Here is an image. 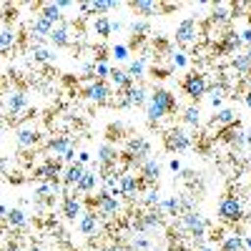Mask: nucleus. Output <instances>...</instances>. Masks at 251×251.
<instances>
[{
	"mask_svg": "<svg viewBox=\"0 0 251 251\" xmlns=\"http://www.w3.org/2000/svg\"><path fill=\"white\" fill-rule=\"evenodd\" d=\"M25 106H28V96H25L23 91H13V93H8V103H5L8 116H18Z\"/></svg>",
	"mask_w": 251,
	"mask_h": 251,
	"instance_id": "18",
	"label": "nucleus"
},
{
	"mask_svg": "<svg viewBox=\"0 0 251 251\" xmlns=\"http://www.w3.org/2000/svg\"><path fill=\"white\" fill-rule=\"evenodd\" d=\"M78 8H80V13H91V3H80Z\"/></svg>",
	"mask_w": 251,
	"mask_h": 251,
	"instance_id": "56",
	"label": "nucleus"
},
{
	"mask_svg": "<svg viewBox=\"0 0 251 251\" xmlns=\"http://www.w3.org/2000/svg\"><path fill=\"white\" fill-rule=\"evenodd\" d=\"M246 221H249V224H251V211H249V214H246Z\"/></svg>",
	"mask_w": 251,
	"mask_h": 251,
	"instance_id": "60",
	"label": "nucleus"
},
{
	"mask_svg": "<svg viewBox=\"0 0 251 251\" xmlns=\"http://www.w3.org/2000/svg\"><path fill=\"white\" fill-rule=\"evenodd\" d=\"M53 23H48V20L43 18V15H35L33 20H30V33L35 35V38H50V33H53Z\"/></svg>",
	"mask_w": 251,
	"mask_h": 251,
	"instance_id": "21",
	"label": "nucleus"
},
{
	"mask_svg": "<svg viewBox=\"0 0 251 251\" xmlns=\"http://www.w3.org/2000/svg\"><path fill=\"white\" fill-rule=\"evenodd\" d=\"M186 63H188V60H186V53H174V66H176V68H183Z\"/></svg>",
	"mask_w": 251,
	"mask_h": 251,
	"instance_id": "48",
	"label": "nucleus"
},
{
	"mask_svg": "<svg viewBox=\"0 0 251 251\" xmlns=\"http://www.w3.org/2000/svg\"><path fill=\"white\" fill-rule=\"evenodd\" d=\"M239 123V118H236V111L234 108H221V111H216V116H214V126H221V128H231V126H236Z\"/></svg>",
	"mask_w": 251,
	"mask_h": 251,
	"instance_id": "27",
	"label": "nucleus"
},
{
	"mask_svg": "<svg viewBox=\"0 0 251 251\" xmlns=\"http://www.w3.org/2000/svg\"><path fill=\"white\" fill-rule=\"evenodd\" d=\"M188 146H191V136L183 128H171L166 133V149L169 151H186Z\"/></svg>",
	"mask_w": 251,
	"mask_h": 251,
	"instance_id": "11",
	"label": "nucleus"
},
{
	"mask_svg": "<svg viewBox=\"0 0 251 251\" xmlns=\"http://www.w3.org/2000/svg\"><path fill=\"white\" fill-rule=\"evenodd\" d=\"M113 55H116V60H128V46L116 43L113 46Z\"/></svg>",
	"mask_w": 251,
	"mask_h": 251,
	"instance_id": "45",
	"label": "nucleus"
},
{
	"mask_svg": "<svg viewBox=\"0 0 251 251\" xmlns=\"http://www.w3.org/2000/svg\"><path fill=\"white\" fill-rule=\"evenodd\" d=\"M141 188H143V178L133 176L131 171H123V174H121V196H126V199H136Z\"/></svg>",
	"mask_w": 251,
	"mask_h": 251,
	"instance_id": "12",
	"label": "nucleus"
},
{
	"mask_svg": "<svg viewBox=\"0 0 251 251\" xmlns=\"http://www.w3.org/2000/svg\"><path fill=\"white\" fill-rule=\"evenodd\" d=\"M249 58H251V48H249Z\"/></svg>",
	"mask_w": 251,
	"mask_h": 251,
	"instance_id": "63",
	"label": "nucleus"
},
{
	"mask_svg": "<svg viewBox=\"0 0 251 251\" xmlns=\"http://www.w3.org/2000/svg\"><path fill=\"white\" fill-rule=\"evenodd\" d=\"M48 40H50L53 46H58V48H66V46H71V33H68L66 25H55Z\"/></svg>",
	"mask_w": 251,
	"mask_h": 251,
	"instance_id": "28",
	"label": "nucleus"
},
{
	"mask_svg": "<svg viewBox=\"0 0 251 251\" xmlns=\"http://www.w3.org/2000/svg\"><path fill=\"white\" fill-rule=\"evenodd\" d=\"M80 231L86 234V236H96L98 231H100V216L96 214V211H86L80 216Z\"/></svg>",
	"mask_w": 251,
	"mask_h": 251,
	"instance_id": "17",
	"label": "nucleus"
},
{
	"mask_svg": "<svg viewBox=\"0 0 251 251\" xmlns=\"http://www.w3.org/2000/svg\"><path fill=\"white\" fill-rule=\"evenodd\" d=\"M163 224V216H161V208H151V211H146L143 216L133 219V228L138 234L143 231H153V228H158Z\"/></svg>",
	"mask_w": 251,
	"mask_h": 251,
	"instance_id": "9",
	"label": "nucleus"
},
{
	"mask_svg": "<svg viewBox=\"0 0 251 251\" xmlns=\"http://www.w3.org/2000/svg\"><path fill=\"white\" fill-rule=\"evenodd\" d=\"M111 66H108V63L106 60H98L96 63V80H106V78H111Z\"/></svg>",
	"mask_w": 251,
	"mask_h": 251,
	"instance_id": "42",
	"label": "nucleus"
},
{
	"mask_svg": "<svg viewBox=\"0 0 251 251\" xmlns=\"http://www.w3.org/2000/svg\"><path fill=\"white\" fill-rule=\"evenodd\" d=\"M58 176H60V161L58 158H50L35 169V178H40V181H58Z\"/></svg>",
	"mask_w": 251,
	"mask_h": 251,
	"instance_id": "14",
	"label": "nucleus"
},
{
	"mask_svg": "<svg viewBox=\"0 0 251 251\" xmlns=\"http://www.w3.org/2000/svg\"><path fill=\"white\" fill-rule=\"evenodd\" d=\"M83 176H86V166H83V163H78V161H75L73 166H68V169L63 171L60 181H63V186H66V188H71V186H78Z\"/></svg>",
	"mask_w": 251,
	"mask_h": 251,
	"instance_id": "15",
	"label": "nucleus"
},
{
	"mask_svg": "<svg viewBox=\"0 0 251 251\" xmlns=\"http://www.w3.org/2000/svg\"><path fill=\"white\" fill-rule=\"evenodd\" d=\"M219 219L224 224H239L244 219V203H241V199L234 196V194H226L219 201Z\"/></svg>",
	"mask_w": 251,
	"mask_h": 251,
	"instance_id": "2",
	"label": "nucleus"
},
{
	"mask_svg": "<svg viewBox=\"0 0 251 251\" xmlns=\"http://www.w3.org/2000/svg\"><path fill=\"white\" fill-rule=\"evenodd\" d=\"M249 169H251V153H249Z\"/></svg>",
	"mask_w": 251,
	"mask_h": 251,
	"instance_id": "61",
	"label": "nucleus"
},
{
	"mask_svg": "<svg viewBox=\"0 0 251 251\" xmlns=\"http://www.w3.org/2000/svg\"><path fill=\"white\" fill-rule=\"evenodd\" d=\"M149 93H146L143 86H131L128 91H123L121 98H118V106L121 108H128V106H146L149 103Z\"/></svg>",
	"mask_w": 251,
	"mask_h": 251,
	"instance_id": "7",
	"label": "nucleus"
},
{
	"mask_svg": "<svg viewBox=\"0 0 251 251\" xmlns=\"http://www.w3.org/2000/svg\"><path fill=\"white\" fill-rule=\"evenodd\" d=\"M143 201H146V206H156V208H158V206H161V194H158V191H149Z\"/></svg>",
	"mask_w": 251,
	"mask_h": 251,
	"instance_id": "46",
	"label": "nucleus"
},
{
	"mask_svg": "<svg viewBox=\"0 0 251 251\" xmlns=\"http://www.w3.org/2000/svg\"><path fill=\"white\" fill-rule=\"evenodd\" d=\"M38 141H40V136H38L35 128H20L15 133V143L20 146V149H30V146H35Z\"/></svg>",
	"mask_w": 251,
	"mask_h": 251,
	"instance_id": "25",
	"label": "nucleus"
},
{
	"mask_svg": "<svg viewBox=\"0 0 251 251\" xmlns=\"http://www.w3.org/2000/svg\"><path fill=\"white\" fill-rule=\"evenodd\" d=\"M15 228V231H23V228L28 226V216L23 208H10V214L5 216V228Z\"/></svg>",
	"mask_w": 251,
	"mask_h": 251,
	"instance_id": "22",
	"label": "nucleus"
},
{
	"mask_svg": "<svg viewBox=\"0 0 251 251\" xmlns=\"http://www.w3.org/2000/svg\"><path fill=\"white\" fill-rule=\"evenodd\" d=\"M96 208H98V214L100 216H106V219H113L118 211H121V203H118V199L116 196H111L106 188L96 196Z\"/></svg>",
	"mask_w": 251,
	"mask_h": 251,
	"instance_id": "8",
	"label": "nucleus"
},
{
	"mask_svg": "<svg viewBox=\"0 0 251 251\" xmlns=\"http://www.w3.org/2000/svg\"><path fill=\"white\" fill-rule=\"evenodd\" d=\"M33 58H35L38 63H50L55 55H53L48 48H43V46H35V48H33Z\"/></svg>",
	"mask_w": 251,
	"mask_h": 251,
	"instance_id": "41",
	"label": "nucleus"
},
{
	"mask_svg": "<svg viewBox=\"0 0 251 251\" xmlns=\"http://www.w3.org/2000/svg\"><path fill=\"white\" fill-rule=\"evenodd\" d=\"M131 249H136V251H149L151 249V241L146 239V236H133V241H131Z\"/></svg>",
	"mask_w": 251,
	"mask_h": 251,
	"instance_id": "44",
	"label": "nucleus"
},
{
	"mask_svg": "<svg viewBox=\"0 0 251 251\" xmlns=\"http://www.w3.org/2000/svg\"><path fill=\"white\" fill-rule=\"evenodd\" d=\"M71 5H73L71 0H58V8H60V10H66V8H71Z\"/></svg>",
	"mask_w": 251,
	"mask_h": 251,
	"instance_id": "53",
	"label": "nucleus"
},
{
	"mask_svg": "<svg viewBox=\"0 0 251 251\" xmlns=\"http://www.w3.org/2000/svg\"><path fill=\"white\" fill-rule=\"evenodd\" d=\"M93 30H96V35H100V38H108V35L113 33V20H108L106 15H98L96 23H93Z\"/></svg>",
	"mask_w": 251,
	"mask_h": 251,
	"instance_id": "32",
	"label": "nucleus"
},
{
	"mask_svg": "<svg viewBox=\"0 0 251 251\" xmlns=\"http://www.w3.org/2000/svg\"><path fill=\"white\" fill-rule=\"evenodd\" d=\"M244 244H246V249L251 251V239H244Z\"/></svg>",
	"mask_w": 251,
	"mask_h": 251,
	"instance_id": "58",
	"label": "nucleus"
},
{
	"mask_svg": "<svg viewBox=\"0 0 251 251\" xmlns=\"http://www.w3.org/2000/svg\"><path fill=\"white\" fill-rule=\"evenodd\" d=\"M196 30H199V25H196L194 18L181 20L178 28H176V43L178 46H191L194 40H196Z\"/></svg>",
	"mask_w": 251,
	"mask_h": 251,
	"instance_id": "10",
	"label": "nucleus"
},
{
	"mask_svg": "<svg viewBox=\"0 0 251 251\" xmlns=\"http://www.w3.org/2000/svg\"><path fill=\"white\" fill-rule=\"evenodd\" d=\"M30 251H40V249H38V246H33V249H30Z\"/></svg>",
	"mask_w": 251,
	"mask_h": 251,
	"instance_id": "62",
	"label": "nucleus"
},
{
	"mask_svg": "<svg viewBox=\"0 0 251 251\" xmlns=\"http://www.w3.org/2000/svg\"><path fill=\"white\" fill-rule=\"evenodd\" d=\"M111 96H113V91H111V86L106 80H93L91 86L86 88V98L98 103V106H108V103L113 100Z\"/></svg>",
	"mask_w": 251,
	"mask_h": 251,
	"instance_id": "6",
	"label": "nucleus"
},
{
	"mask_svg": "<svg viewBox=\"0 0 251 251\" xmlns=\"http://www.w3.org/2000/svg\"><path fill=\"white\" fill-rule=\"evenodd\" d=\"M121 131H123V126H121V123L108 126V138H111V141H113V138H121Z\"/></svg>",
	"mask_w": 251,
	"mask_h": 251,
	"instance_id": "47",
	"label": "nucleus"
},
{
	"mask_svg": "<svg viewBox=\"0 0 251 251\" xmlns=\"http://www.w3.org/2000/svg\"><path fill=\"white\" fill-rule=\"evenodd\" d=\"M5 251H20V244L13 241V239H8V241H5Z\"/></svg>",
	"mask_w": 251,
	"mask_h": 251,
	"instance_id": "49",
	"label": "nucleus"
},
{
	"mask_svg": "<svg viewBox=\"0 0 251 251\" xmlns=\"http://www.w3.org/2000/svg\"><path fill=\"white\" fill-rule=\"evenodd\" d=\"M111 80H113V86L121 88V91H128L131 86H136L133 78L126 73V71H121V68H113V71H111Z\"/></svg>",
	"mask_w": 251,
	"mask_h": 251,
	"instance_id": "29",
	"label": "nucleus"
},
{
	"mask_svg": "<svg viewBox=\"0 0 251 251\" xmlns=\"http://www.w3.org/2000/svg\"><path fill=\"white\" fill-rule=\"evenodd\" d=\"M161 211H169L171 216H176L181 208H183V203H181V199H176V196H171V199H166V201H161Z\"/></svg>",
	"mask_w": 251,
	"mask_h": 251,
	"instance_id": "38",
	"label": "nucleus"
},
{
	"mask_svg": "<svg viewBox=\"0 0 251 251\" xmlns=\"http://www.w3.org/2000/svg\"><path fill=\"white\" fill-rule=\"evenodd\" d=\"M151 33V25H149V20H133L131 23V46H138L143 35H149Z\"/></svg>",
	"mask_w": 251,
	"mask_h": 251,
	"instance_id": "26",
	"label": "nucleus"
},
{
	"mask_svg": "<svg viewBox=\"0 0 251 251\" xmlns=\"http://www.w3.org/2000/svg\"><path fill=\"white\" fill-rule=\"evenodd\" d=\"M88 161H91V153H86V151H80V153H78V163H83V166H86Z\"/></svg>",
	"mask_w": 251,
	"mask_h": 251,
	"instance_id": "51",
	"label": "nucleus"
},
{
	"mask_svg": "<svg viewBox=\"0 0 251 251\" xmlns=\"http://www.w3.org/2000/svg\"><path fill=\"white\" fill-rule=\"evenodd\" d=\"M241 98H244V103H246V106L251 108V88H249V91H246V93H244Z\"/></svg>",
	"mask_w": 251,
	"mask_h": 251,
	"instance_id": "55",
	"label": "nucleus"
},
{
	"mask_svg": "<svg viewBox=\"0 0 251 251\" xmlns=\"http://www.w3.org/2000/svg\"><path fill=\"white\" fill-rule=\"evenodd\" d=\"M178 108V100L171 91L166 88H156L149 98V103H146V121H149V126H156L161 118H166L169 113H174Z\"/></svg>",
	"mask_w": 251,
	"mask_h": 251,
	"instance_id": "1",
	"label": "nucleus"
},
{
	"mask_svg": "<svg viewBox=\"0 0 251 251\" xmlns=\"http://www.w3.org/2000/svg\"><path fill=\"white\" fill-rule=\"evenodd\" d=\"M126 156L128 161H136L138 166L151 156V143L146 141L143 136H128L126 138Z\"/></svg>",
	"mask_w": 251,
	"mask_h": 251,
	"instance_id": "3",
	"label": "nucleus"
},
{
	"mask_svg": "<svg viewBox=\"0 0 251 251\" xmlns=\"http://www.w3.org/2000/svg\"><path fill=\"white\" fill-rule=\"evenodd\" d=\"M100 251H126L123 246H118V244H108V246H103Z\"/></svg>",
	"mask_w": 251,
	"mask_h": 251,
	"instance_id": "52",
	"label": "nucleus"
},
{
	"mask_svg": "<svg viewBox=\"0 0 251 251\" xmlns=\"http://www.w3.org/2000/svg\"><path fill=\"white\" fill-rule=\"evenodd\" d=\"M58 188V181H40V186L35 188V201H48L50 194H55Z\"/></svg>",
	"mask_w": 251,
	"mask_h": 251,
	"instance_id": "31",
	"label": "nucleus"
},
{
	"mask_svg": "<svg viewBox=\"0 0 251 251\" xmlns=\"http://www.w3.org/2000/svg\"><path fill=\"white\" fill-rule=\"evenodd\" d=\"M38 15H43L48 23H53V25H63V10L58 8V3H43Z\"/></svg>",
	"mask_w": 251,
	"mask_h": 251,
	"instance_id": "23",
	"label": "nucleus"
},
{
	"mask_svg": "<svg viewBox=\"0 0 251 251\" xmlns=\"http://www.w3.org/2000/svg\"><path fill=\"white\" fill-rule=\"evenodd\" d=\"M199 251H214V249H211V246H201Z\"/></svg>",
	"mask_w": 251,
	"mask_h": 251,
	"instance_id": "59",
	"label": "nucleus"
},
{
	"mask_svg": "<svg viewBox=\"0 0 251 251\" xmlns=\"http://www.w3.org/2000/svg\"><path fill=\"white\" fill-rule=\"evenodd\" d=\"M231 18V13L226 10V5H214V13H211V20L214 23H224V20Z\"/></svg>",
	"mask_w": 251,
	"mask_h": 251,
	"instance_id": "43",
	"label": "nucleus"
},
{
	"mask_svg": "<svg viewBox=\"0 0 251 251\" xmlns=\"http://www.w3.org/2000/svg\"><path fill=\"white\" fill-rule=\"evenodd\" d=\"M169 166H171V171H174V174H178V171H181V163H178L176 158H174V161H171Z\"/></svg>",
	"mask_w": 251,
	"mask_h": 251,
	"instance_id": "54",
	"label": "nucleus"
},
{
	"mask_svg": "<svg viewBox=\"0 0 251 251\" xmlns=\"http://www.w3.org/2000/svg\"><path fill=\"white\" fill-rule=\"evenodd\" d=\"M241 46H244L241 35H236V33H226V35H224V43L219 46V50H221V53H236Z\"/></svg>",
	"mask_w": 251,
	"mask_h": 251,
	"instance_id": "30",
	"label": "nucleus"
},
{
	"mask_svg": "<svg viewBox=\"0 0 251 251\" xmlns=\"http://www.w3.org/2000/svg\"><path fill=\"white\" fill-rule=\"evenodd\" d=\"M13 46H15V30L10 25H3V30H0V48H3V53H10Z\"/></svg>",
	"mask_w": 251,
	"mask_h": 251,
	"instance_id": "35",
	"label": "nucleus"
},
{
	"mask_svg": "<svg viewBox=\"0 0 251 251\" xmlns=\"http://www.w3.org/2000/svg\"><path fill=\"white\" fill-rule=\"evenodd\" d=\"M181 226H183L196 241H201V239L206 236L208 221H206L201 214H196V211H183V214H181Z\"/></svg>",
	"mask_w": 251,
	"mask_h": 251,
	"instance_id": "4",
	"label": "nucleus"
},
{
	"mask_svg": "<svg viewBox=\"0 0 251 251\" xmlns=\"http://www.w3.org/2000/svg\"><path fill=\"white\" fill-rule=\"evenodd\" d=\"M241 40H244V43L251 48V28H246V30H241Z\"/></svg>",
	"mask_w": 251,
	"mask_h": 251,
	"instance_id": "50",
	"label": "nucleus"
},
{
	"mask_svg": "<svg viewBox=\"0 0 251 251\" xmlns=\"http://www.w3.org/2000/svg\"><path fill=\"white\" fill-rule=\"evenodd\" d=\"M231 66H234L236 73H244V75L251 73V58H249V53H246V55H239V53H236L234 60H231Z\"/></svg>",
	"mask_w": 251,
	"mask_h": 251,
	"instance_id": "36",
	"label": "nucleus"
},
{
	"mask_svg": "<svg viewBox=\"0 0 251 251\" xmlns=\"http://www.w3.org/2000/svg\"><path fill=\"white\" fill-rule=\"evenodd\" d=\"M128 5H131L133 13L143 15V20L149 18V15H156V13L161 10V5H158V3H151V0H133V3H128Z\"/></svg>",
	"mask_w": 251,
	"mask_h": 251,
	"instance_id": "24",
	"label": "nucleus"
},
{
	"mask_svg": "<svg viewBox=\"0 0 251 251\" xmlns=\"http://www.w3.org/2000/svg\"><path fill=\"white\" fill-rule=\"evenodd\" d=\"M116 163H118V149L113 143H103L98 149V166L108 174V171H113Z\"/></svg>",
	"mask_w": 251,
	"mask_h": 251,
	"instance_id": "13",
	"label": "nucleus"
},
{
	"mask_svg": "<svg viewBox=\"0 0 251 251\" xmlns=\"http://www.w3.org/2000/svg\"><path fill=\"white\" fill-rule=\"evenodd\" d=\"M183 123H186V126H199V123H201V111H199L196 106L183 108Z\"/></svg>",
	"mask_w": 251,
	"mask_h": 251,
	"instance_id": "39",
	"label": "nucleus"
},
{
	"mask_svg": "<svg viewBox=\"0 0 251 251\" xmlns=\"http://www.w3.org/2000/svg\"><path fill=\"white\" fill-rule=\"evenodd\" d=\"M126 73H128L133 80H136V78H143V73H146V58L131 60V63H128V68H126Z\"/></svg>",
	"mask_w": 251,
	"mask_h": 251,
	"instance_id": "37",
	"label": "nucleus"
},
{
	"mask_svg": "<svg viewBox=\"0 0 251 251\" xmlns=\"http://www.w3.org/2000/svg\"><path fill=\"white\" fill-rule=\"evenodd\" d=\"M46 146H48V151H50V153H55V156L63 158V156H66V153L73 149V141H71L68 136H53Z\"/></svg>",
	"mask_w": 251,
	"mask_h": 251,
	"instance_id": "20",
	"label": "nucleus"
},
{
	"mask_svg": "<svg viewBox=\"0 0 251 251\" xmlns=\"http://www.w3.org/2000/svg\"><path fill=\"white\" fill-rule=\"evenodd\" d=\"M181 86H183V93H186L188 98L199 100V98H203L206 91H208V80H206V75H201V73H188V75L183 78Z\"/></svg>",
	"mask_w": 251,
	"mask_h": 251,
	"instance_id": "5",
	"label": "nucleus"
},
{
	"mask_svg": "<svg viewBox=\"0 0 251 251\" xmlns=\"http://www.w3.org/2000/svg\"><path fill=\"white\" fill-rule=\"evenodd\" d=\"M96 183H98V176L91 174V171H86V176H83L80 183L75 186V191L78 194H91V191H96Z\"/></svg>",
	"mask_w": 251,
	"mask_h": 251,
	"instance_id": "34",
	"label": "nucleus"
},
{
	"mask_svg": "<svg viewBox=\"0 0 251 251\" xmlns=\"http://www.w3.org/2000/svg\"><path fill=\"white\" fill-rule=\"evenodd\" d=\"M138 171L143 176V183H156L158 176H161V166L156 163V158H146L141 166H138Z\"/></svg>",
	"mask_w": 251,
	"mask_h": 251,
	"instance_id": "19",
	"label": "nucleus"
},
{
	"mask_svg": "<svg viewBox=\"0 0 251 251\" xmlns=\"http://www.w3.org/2000/svg\"><path fill=\"white\" fill-rule=\"evenodd\" d=\"M246 138H249V146H251V128H246Z\"/></svg>",
	"mask_w": 251,
	"mask_h": 251,
	"instance_id": "57",
	"label": "nucleus"
},
{
	"mask_svg": "<svg viewBox=\"0 0 251 251\" xmlns=\"http://www.w3.org/2000/svg\"><path fill=\"white\" fill-rule=\"evenodd\" d=\"M244 236L239 234H228L224 241H221V251H244Z\"/></svg>",
	"mask_w": 251,
	"mask_h": 251,
	"instance_id": "33",
	"label": "nucleus"
},
{
	"mask_svg": "<svg viewBox=\"0 0 251 251\" xmlns=\"http://www.w3.org/2000/svg\"><path fill=\"white\" fill-rule=\"evenodd\" d=\"M80 199H75V194H63V216H66L68 221H75V216H83L80 214Z\"/></svg>",
	"mask_w": 251,
	"mask_h": 251,
	"instance_id": "16",
	"label": "nucleus"
},
{
	"mask_svg": "<svg viewBox=\"0 0 251 251\" xmlns=\"http://www.w3.org/2000/svg\"><path fill=\"white\" fill-rule=\"evenodd\" d=\"M118 8V3H113V0H96V3H91V13H108Z\"/></svg>",
	"mask_w": 251,
	"mask_h": 251,
	"instance_id": "40",
	"label": "nucleus"
}]
</instances>
